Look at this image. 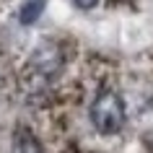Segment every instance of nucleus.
I'll list each match as a JSON object with an SVG mask.
<instances>
[{"label": "nucleus", "mask_w": 153, "mask_h": 153, "mask_svg": "<svg viewBox=\"0 0 153 153\" xmlns=\"http://www.w3.org/2000/svg\"><path fill=\"white\" fill-rule=\"evenodd\" d=\"M13 153H42V145H39V140H36L31 132L21 130V132H16V137H13Z\"/></svg>", "instance_id": "obj_4"}, {"label": "nucleus", "mask_w": 153, "mask_h": 153, "mask_svg": "<svg viewBox=\"0 0 153 153\" xmlns=\"http://www.w3.org/2000/svg\"><path fill=\"white\" fill-rule=\"evenodd\" d=\"M73 3H75V5H78L81 10H91V8H96V3H99V0H73Z\"/></svg>", "instance_id": "obj_5"}, {"label": "nucleus", "mask_w": 153, "mask_h": 153, "mask_svg": "<svg viewBox=\"0 0 153 153\" xmlns=\"http://www.w3.org/2000/svg\"><path fill=\"white\" fill-rule=\"evenodd\" d=\"M44 8H47V0H26L24 5H21V10H18V21L24 26L36 24L39 16L44 13Z\"/></svg>", "instance_id": "obj_3"}, {"label": "nucleus", "mask_w": 153, "mask_h": 153, "mask_svg": "<svg viewBox=\"0 0 153 153\" xmlns=\"http://www.w3.org/2000/svg\"><path fill=\"white\" fill-rule=\"evenodd\" d=\"M31 62H34V68H36L42 75H52V73L60 70L62 57H60V52H57L55 44H39V47L34 49Z\"/></svg>", "instance_id": "obj_2"}, {"label": "nucleus", "mask_w": 153, "mask_h": 153, "mask_svg": "<svg viewBox=\"0 0 153 153\" xmlns=\"http://www.w3.org/2000/svg\"><path fill=\"white\" fill-rule=\"evenodd\" d=\"M88 117H91V125L96 127V132H101V135L120 132L122 125H125V104H122L120 94H114V91L96 94V99L88 106Z\"/></svg>", "instance_id": "obj_1"}]
</instances>
